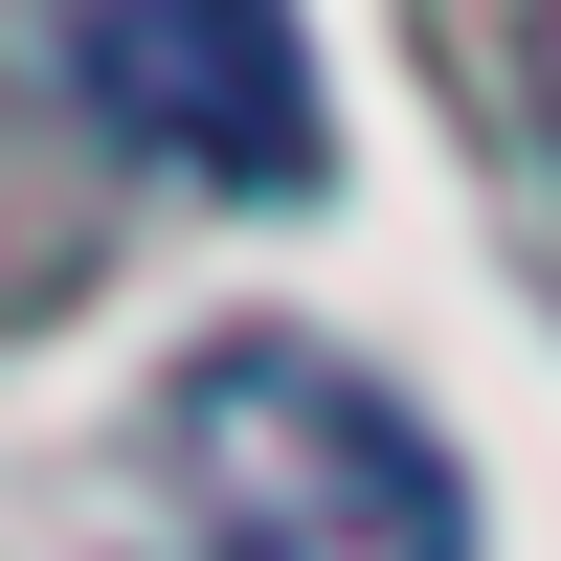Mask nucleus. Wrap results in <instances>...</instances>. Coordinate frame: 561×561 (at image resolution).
I'll use <instances>...</instances> for the list:
<instances>
[{"instance_id":"nucleus-1","label":"nucleus","mask_w":561,"mask_h":561,"mask_svg":"<svg viewBox=\"0 0 561 561\" xmlns=\"http://www.w3.org/2000/svg\"><path fill=\"white\" fill-rule=\"evenodd\" d=\"M158 494L203 561H472V449L293 314H225L158 382Z\"/></svg>"},{"instance_id":"nucleus-2","label":"nucleus","mask_w":561,"mask_h":561,"mask_svg":"<svg viewBox=\"0 0 561 561\" xmlns=\"http://www.w3.org/2000/svg\"><path fill=\"white\" fill-rule=\"evenodd\" d=\"M68 90L113 158L203 180V203H314L337 113H314V23L293 0H68Z\"/></svg>"},{"instance_id":"nucleus-3","label":"nucleus","mask_w":561,"mask_h":561,"mask_svg":"<svg viewBox=\"0 0 561 561\" xmlns=\"http://www.w3.org/2000/svg\"><path fill=\"white\" fill-rule=\"evenodd\" d=\"M517 90H539V158H561V0H517Z\"/></svg>"}]
</instances>
